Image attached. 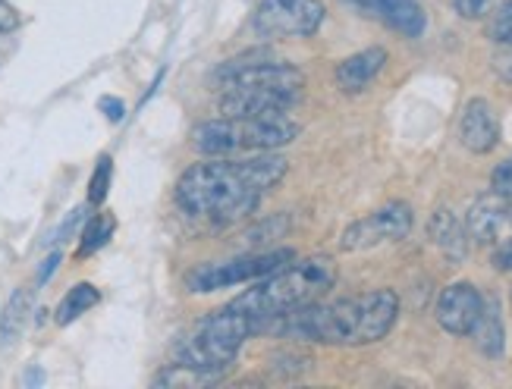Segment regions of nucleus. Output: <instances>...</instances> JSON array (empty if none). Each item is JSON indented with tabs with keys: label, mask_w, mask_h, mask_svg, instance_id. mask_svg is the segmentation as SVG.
<instances>
[{
	"label": "nucleus",
	"mask_w": 512,
	"mask_h": 389,
	"mask_svg": "<svg viewBox=\"0 0 512 389\" xmlns=\"http://www.w3.org/2000/svg\"><path fill=\"white\" fill-rule=\"evenodd\" d=\"M289 160L261 151L242 157H211L192 164L176 179V204L189 217H208L214 223H233L252 214L261 198L280 186Z\"/></svg>",
	"instance_id": "nucleus-1"
},
{
	"label": "nucleus",
	"mask_w": 512,
	"mask_h": 389,
	"mask_svg": "<svg viewBox=\"0 0 512 389\" xmlns=\"http://www.w3.org/2000/svg\"><path fill=\"white\" fill-rule=\"evenodd\" d=\"M396 317L399 295L393 289H374L337 302H311L280 314L264 327V333L321 342V346H371L396 327Z\"/></svg>",
	"instance_id": "nucleus-2"
},
{
	"label": "nucleus",
	"mask_w": 512,
	"mask_h": 389,
	"mask_svg": "<svg viewBox=\"0 0 512 389\" xmlns=\"http://www.w3.org/2000/svg\"><path fill=\"white\" fill-rule=\"evenodd\" d=\"M333 283H337V264H333V258L311 255L302 261H289L271 277L255 280L252 289L236 295L230 308L246 317L255 333H264V327L274 317L305 308L311 302H321L333 289Z\"/></svg>",
	"instance_id": "nucleus-3"
},
{
	"label": "nucleus",
	"mask_w": 512,
	"mask_h": 389,
	"mask_svg": "<svg viewBox=\"0 0 512 389\" xmlns=\"http://www.w3.org/2000/svg\"><path fill=\"white\" fill-rule=\"evenodd\" d=\"M299 123L280 117H217L192 129V148L205 157H242L277 151L299 139Z\"/></svg>",
	"instance_id": "nucleus-4"
},
{
	"label": "nucleus",
	"mask_w": 512,
	"mask_h": 389,
	"mask_svg": "<svg viewBox=\"0 0 512 389\" xmlns=\"http://www.w3.org/2000/svg\"><path fill=\"white\" fill-rule=\"evenodd\" d=\"M252 336L255 330L249 320L236 314L230 305H224L220 311H211L208 317L198 320L192 333L180 339V346H176V364L217 377V371L230 368L233 358L242 349V342Z\"/></svg>",
	"instance_id": "nucleus-5"
},
{
	"label": "nucleus",
	"mask_w": 512,
	"mask_h": 389,
	"mask_svg": "<svg viewBox=\"0 0 512 389\" xmlns=\"http://www.w3.org/2000/svg\"><path fill=\"white\" fill-rule=\"evenodd\" d=\"M289 261H296L293 248L252 251V255H242L233 261H208V264H198L189 273L186 286L189 292H217V289L239 286V283H255V280L271 277V273H277Z\"/></svg>",
	"instance_id": "nucleus-6"
},
{
	"label": "nucleus",
	"mask_w": 512,
	"mask_h": 389,
	"mask_svg": "<svg viewBox=\"0 0 512 389\" xmlns=\"http://www.w3.org/2000/svg\"><path fill=\"white\" fill-rule=\"evenodd\" d=\"M214 85L220 91H230V88H277V91H299V95H302L305 76L293 63L249 51L242 57L220 63L214 70Z\"/></svg>",
	"instance_id": "nucleus-7"
},
{
	"label": "nucleus",
	"mask_w": 512,
	"mask_h": 389,
	"mask_svg": "<svg viewBox=\"0 0 512 389\" xmlns=\"http://www.w3.org/2000/svg\"><path fill=\"white\" fill-rule=\"evenodd\" d=\"M324 4L321 0H261L252 29L258 38L283 41V38H308L324 26Z\"/></svg>",
	"instance_id": "nucleus-8"
},
{
	"label": "nucleus",
	"mask_w": 512,
	"mask_h": 389,
	"mask_svg": "<svg viewBox=\"0 0 512 389\" xmlns=\"http://www.w3.org/2000/svg\"><path fill=\"white\" fill-rule=\"evenodd\" d=\"M412 208L406 201H390L384 208L371 211L368 217L349 223L343 236H340V248L343 251H368L377 245H387V242H399L412 233Z\"/></svg>",
	"instance_id": "nucleus-9"
},
{
	"label": "nucleus",
	"mask_w": 512,
	"mask_h": 389,
	"mask_svg": "<svg viewBox=\"0 0 512 389\" xmlns=\"http://www.w3.org/2000/svg\"><path fill=\"white\" fill-rule=\"evenodd\" d=\"M484 311V295L475 283H453L437 299V324L450 336H472Z\"/></svg>",
	"instance_id": "nucleus-10"
},
{
	"label": "nucleus",
	"mask_w": 512,
	"mask_h": 389,
	"mask_svg": "<svg viewBox=\"0 0 512 389\" xmlns=\"http://www.w3.org/2000/svg\"><path fill=\"white\" fill-rule=\"evenodd\" d=\"M299 91L277 88H230L220 91V113L224 117H280L299 104Z\"/></svg>",
	"instance_id": "nucleus-11"
},
{
	"label": "nucleus",
	"mask_w": 512,
	"mask_h": 389,
	"mask_svg": "<svg viewBox=\"0 0 512 389\" xmlns=\"http://www.w3.org/2000/svg\"><path fill=\"white\" fill-rule=\"evenodd\" d=\"M459 142L472 154H491L500 145V120L484 98H472L459 117Z\"/></svg>",
	"instance_id": "nucleus-12"
},
{
	"label": "nucleus",
	"mask_w": 512,
	"mask_h": 389,
	"mask_svg": "<svg viewBox=\"0 0 512 389\" xmlns=\"http://www.w3.org/2000/svg\"><path fill=\"white\" fill-rule=\"evenodd\" d=\"M512 217L509 211V198L497 195L494 189L481 195L472 208L469 217H465V230H469V239H475L478 245H491L500 239V230L506 226V220Z\"/></svg>",
	"instance_id": "nucleus-13"
},
{
	"label": "nucleus",
	"mask_w": 512,
	"mask_h": 389,
	"mask_svg": "<svg viewBox=\"0 0 512 389\" xmlns=\"http://www.w3.org/2000/svg\"><path fill=\"white\" fill-rule=\"evenodd\" d=\"M352 4H359L362 10L381 16L390 29H396L406 38H421L428 29L425 7H421L418 0H352Z\"/></svg>",
	"instance_id": "nucleus-14"
},
{
	"label": "nucleus",
	"mask_w": 512,
	"mask_h": 389,
	"mask_svg": "<svg viewBox=\"0 0 512 389\" xmlns=\"http://www.w3.org/2000/svg\"><path fill=\"white\" fill-rule=\"evenodd\" d=\"M384 66H387V51L384 48H368V51L346 57L337 66L333 79H337L340 91H346V95H359V91H365L377 76L384 73Z\"/></svg>",
	"instance_id": "nucleus-15"
},
{
	"label": "nucleus",
	"mask_w": 512,
	"mask_h": 389,
	"mask_svg": "<svg viewBox=\"0 0 512 389\" xmlns=\"http://www.w3.org/2000/svg\"><path fill=\"white\" fill-rule=\"evenodd\" d=\"M428 233L447 258L462 261L465 255H469V230H465V223L456 220L453 211H447V208L437 211L428 223Z\"/></svg>",
	"instance_id": "nucleus-16"
},
{
	"label": "nucleus",
	"mask_w": 512,
	"mask_h": 389,
	"mask_svg": "<svg viewBox=\"0 0 512 389\" xmlns=\"http://www.w3.org/2000/svg\"><path fill=\"white\" fill-rule=\"evenodd\" d=\"M475 346L481 355L487 358H503L506 352V330H503V314H500V302L497 299H484V311L481 320L472 330Z\"/></svg>",
	"instance_id": "nucleus-17"
},
{
	"label": "nucleus",
	"mask_w": 512,
	"mask_h": 389,
	"mask_svg": "<svg viewBox=\"0 0 512 389\" xmlns=\"http://www.w3.org/2000/svg\"><path fill=\"white\" fill-rule=\"evenodd\" d=\"M29 314H32V292L22 286V289H16L10 295V302L4 308V317H0V339H4V346H13V342L22 336Z\"/></svg>",
	"instance_id": "nucleus-18"
},
{
	"label": "nucleus",
	"mask_w": 512,
	"mask_h": 389,
	"mask_svg": "<svg viewBox=\"0 0 512 389\" xmlns=\"http://www.w3.org/2000/svg\"><path fill=\"white\" fill-rule=\"evenodd\" d=\"M98 289L92 286V283H79V286H73L70 292L63 295V302H60V308H57V324L60 327H66V324H73L76 317H82L85 311H92L95 305H98Z\"/></svg>",
	"instance_id": "nucleus-19"
},
{
	"label": "nucleus",
	"mask_w": 512,
	"mask_h": 389,
	"mask_svg": "<svg viewBox=\"0 0 512 389\" xmlns=\"http://www.w3.org/2000/svg\"><path fill=\"white\" fill-rule=\"evenodd\" d=\"M114 217H107V214H98L88 220V226L82 230V242H79V258H88V255H95L98 248L107 245V239L114 236Z\"/></svg>",
	"instance_id": "nucleus-20"
},
{
	"label": "nucleus",
	"mask_w": 512,
	"mask_h": 389,
	"mask_svg": "<svg viewBox=\"0 0 512 389\" xmlns=\"http://www.w3.org/2000/svg\"><path fill=\"white\" fill-rule=\"evenodd\" d=\"M110 176H114V160L101 157L95 173H92V182H88V201H92V204H104V198L110 192Z\"/></svg>",
	"instance_id": "nucleus-21"
},
{
	"label": "nucleus",
	"mask_w": 512,
	"mask_h": 389,
	"mask_svg": "<svg viewBox=\"0 0 512 389\" xmlns=\"http://www.w3.org/2000/svg\"><path fill=\"white\" fill-rule=\"evenodd\" d=\"M487 35H491L494 44H503V48H512V0H506L503 7H497L491 26H487Z\"/></svg>",
	"instance_id": "nucleus-22"
},
{
	"label": "nucleus",
	"mask_w": 512,
	"mask_h": 389,
	"mask_svg": "<svg viewBox=\"0 0 512 389\" xmlns=\"http://www.w3.org/2000/svg\"><path fill=\"white\" fill-rule=\"evenodd\" d=\"M286 226H289V220H286V217H271L267 223H261L258 230H252V233H249V242H252V245L271 242V239H277V236H283V233H286Z\"/></svg>",
	"instance_id": "nucleus-23"
},
{
	"label": "nucleus",
	"mask_w": 512,
	"mask_h": 389,
	"mask_svg": "<svg viewBox=\"0 0 512 389\" xmlns=\"http://www.w3.org/2000/svg\"><path fill=\"white\" fill-rule=\"evenodd\" d=\"M450 4L462 19H481V16L491 13L494 0H450Z\"/></svg>",
	"instance_id": "nucleus-24"
},
{
	"label": "nucleus",
	"mask_w": 512,
	"mask_h": 389,
	"mask_svg": "<svg viewBox=\"0 0 512 389\" xmlns=\"http://www.w3.org/2000/svg\"><path fill=\"white\" fill-rule=\"evenodd\" d=\"M491 189L512 201V157L503 160V164L491 173Z\"/></svg>",
	"instance_id": "nucleus-25"
},
{
	"label": "nucleus",
	"mask_w": 512,
	"mask_h": 389,
	"mask_svg": "<svg viewBox=\"0 0 512 389\" xmlns=\"http://www.w3.org/2000/svg\"><path fill=\"white\" fill-rule=\"evenodd\" d=\"M19 22H22L19 10L10 4V0H0V35L16 32V29H19Z\"/></svg>",
	"instance_id": "nucleus-26"
},
{
	"label": "nucleus",
	"mask_w": 512,
	"mask_h": 389,
	"mask_svg": "<svg viewBox=\"0 0 512 389\" xmlns=\"http://www.w3.org/2000/svg\"><path fill=\"white\" fill-rule=\"evenodd\" d=\"M494 267H497L500 273H509V270H512V236L503 239V242L494 248Z\"/></svg>",
	"instance_id": "nucleus-27"
},
{
	"label": "nucleus",
	"mask_w": 512,
	"mask_h": 389,
	"mask_svg": "<svg viewBox=\"0 0 512 389\" xmlns=\"http://www.w3.org/2000/svg\"><path fill=\"white\" fill-rule=\"evenodd\" d=\"M101 110H107V120L110 123H120L123 113H126L123 101H117V98H101Z\"/></svg>",
	"instance_id": "nucleus-28"
},
{
	"label": "nucleus",
	"mask_w": 512,
	"mask_h": 389,
	"mask_svg": "<svg viewBox=\"0 0 512 389\" xmlns=\"http://www.w3.org/2000/svg\"><path fill=\"white\" fill-rule=\"evenodd\" d=\"M57 264H60V255H51L48 261H44V270L38 273V280H41V283H44V280H48V277H51V273H54V267H57Z\"/></svg>",
	"instance_id": "nucleus-29"
},
{
	"label": "nucleus",
	"mask_w": 512,
	"mask_h": 389,
	"mask_svg": "<svg viewBox=\"0 0 512 389\" xmlns=\"http://www.w3.org/2000/svg\"><path fill=\"white\" fill-rule=\"evenodd\" d=\"M497 73H500L503 82H512V57H506V60L497 63Z\"/></svg>",
	"instance_id": "nucleus-30"
}]
</instances>
